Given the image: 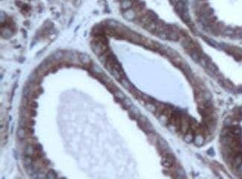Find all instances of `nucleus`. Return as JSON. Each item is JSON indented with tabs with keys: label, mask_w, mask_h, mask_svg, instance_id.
<instances>
[{
	"label": "nucleus",
	"mask_w": 242,
	"mask_h": 179,
	"mask_svg": "<svg viewBox=\"0 0 242 179\" xmlns=\"http://www.w3.org/2000/svg\"><path fill=\"white\" fill-rule=\"evenodd\" d=\"M123 16L127 20L133 21L136 19V12L135 11V10L133 9V8H130V9L125 11V12H124L123 13Z\"/></svg>",
	"instance_id": "nucleus-1"
},
{
	"label": "nucleus",
	"mask_w": 242,
	"mask_h": 179,
	"mask_svg": "<svg viewBox=\"0 0 242 179\" xmlns=\"http://www.w3.org/2000/svg\"><path fill=\"white\" fill-rule=\"evenodd\" d=\"M186 51L193 60L196 62H199L200 59H201V55L202 53H200V52L195 51L194 49H189V50H186Z\"/></svg>",
	"instance_id": "nucleus-2"
},
{
	"label": "nucleus",
	"mask_w": 242,
	"mask_h": 179,
	"mask_svg": "<svg viewBox=\"0 0 242 179\" xmlns=\"http://www.w3.org/2000/svg\"><path fill=\"white\" fill-rule=\"evenodd\" d=\"M157 143H158V145H159V149H160L161 150L165 152H169V151H168V149H169V147H168L167 142L165 141L163 138H158Z\"/></svg>",
	"instance_id": "nucleus-3"
},
{
	"label": "nucleus",
	"mask_w": 242,
	"mask_h": 179,
	"mask_svg": "<svg viewBox=\"0 0 242 179\" xmlns=\"http://www.w3.org/2000/svg\"><path fill=\"white\" fill-rule=\"evenodd\" d=\"M167 33H168V40L176 42L180 39V34L179 32L174 31V30H169Z\"/></svg>",
	"instance_id": "nucleus-4"
},
{
	"label": "nucleus",
	"mask_w": 242,
	"mask_h": 179,
	"mask_svg": "<svg viewBox=\"0 0 242 179\" xmlns=\"http://www.w3.org/2000/svg\"><path fill=\"white\" fill-rule=\"evenodd\" d=\"M133 4H134V2L132 0H122V2L121 3V7L122 9L126 11V10H128L132 8L133 6Z\"/></svg>",
	"instance_id": "nucleus-5"
},
{
	"label": "nucleus",
	"mask_w": 242,
	"mask_h": 179,
	"mask_svg": "<svg viewBox=\"0 0 242 179\" xmlns=\"http://www.w3.org/2000/svg\"><path fill=\"white\" fill-rule=\"evenodd\" d=\"M194 141H195V144H196L197 147H201V146H202L203 144V143H204L205 139L204 137H203L202 135L197 134V135H196V137L195 138V139H194Z\"/></svg>",
	"instance_id": "nucleus-6"
},
{
	"label": "nucleus",
	"mask_w": 242,
	"mask_h": 179,
	"mask_svg": "<svg viewBox=\"0 0 242 179\" xmlns=\"http://www.w3.org/2000/svg\"><path fill=\"white\" fill-rule=\"evenodd\" d=\"M110 73L112 74V75L113 76V78H115L116 80H121V79L122 78V76H123V74L121 73V72H119L118 70H116L115 68H113L110 71Z\"/></svg>",
	"instance_id": "nucleus-7"
},
{
	"label": "nucleus",
	"mask_w": 242,
	"mask_h": 179,
	"mask_svg": "<svg viewBox=\"0 0 242 179\" xmlns=\"http://www.w3.org/2000/svg\"><path fill=\"white\" fill-rule=\"evenodd\" d=\"M26 133H27L26 129L23 128V127H21V128L17 129V137H18L19 139H23V138H25V135H26Z\"/></svg>",
	"instance_id": "nucleus-8"
},
{
	"label": "nucleus",
	"mask_w": 242,
	"mask_h": 179,
	"mask_svg": "<svg viewBox=\"0 0 242 179\" xmlns=\"http://www.w3.org/2000/svg\"><path fill=\"white\" fill-rule=\"evenodd\" d=\"M35 147L34 146L31 145L29 144L28 147H26V149H25V154L29 156H31V155H34V152H35Z\"/></svg>",
	"instance_id": "nucleus-9"
},
{
	"label": "nucleus",
	"mask_w": 242,
	"mask_h": 179,
	"mask_svg": "<svg viewBox=\"0 0 242 179\" xmlns=\"http://www.w3.org/2000/svg\"><path fill=\"white\" fill-rule=\"evenodd\" d=\"M120 82H121V84H122V86H123L125 87L126 89H128V90L130 91L131 89H132L133 86L131 85V83H129V81L127 80V79H126V78H122L121 79V80H120Z\"/></svg>",
	"instance_id": "nucleus-10"
},
{
	"label": "nucleus",
	"mask_w": 242,
	"mask_h": 179,
	"mask_svg": "<svg viewBox=\"0 0 242 179\" xmlns=\"http://www.w3.org/2000/svg\"><path fill=\"white\" fill-rule=\"evenodd\" d=\"M146 109L148 110H149L151 112H156L157 111V106L155 104L151 103V102H148L145 105Z\"/></svg>",
	"instance_id": "nucleus-11"
},
{
	"label": "nucleus",
	"mask_w": 242,
	"mask_h": 179,
	"mask_svg": "<svg viewBox=\"0 0 242 179\" xmlns=\"http://www.w3.org/2000/svg\"><path fill=\"white\" fill-rule=\"evenodd\" d=\"M222 34H223V35H225V36H233V35L235 34V31L233 30V29H231V28H225V29L223 30Z\"/></svg>",
	"instance_id": "nucleus-12"
},
{
	"label": "nucleus",
	"mask_w": 242,
	"mask_h": 179,
	"mask_svg": "<svg viewBox=\"0 0 242 179\" xmlns=\"http://www.w3.org/2000/svg\"><path fill=\"white\" fill-rule=\"evenodd\" d=\"M194 139H195V138L191 133H186L184 135V141L188 143H191L194 141Z\"/></svg>",
	"instance_id": "nucleus-13"
},
{
	"label": "nucleus",
	"mask_w": 242,
	"mask_h": 179,
	"mask_svg": "<svg viewBox=\"0 0 242 179\" xmlns=\"http://www.w3.org/2000/svg\"><path fill=\"white\" fill-rule=\"evenodd\" d=\"M113 94L116 97L119 98V100H124L125 99V97H126L125 94H123V92H121V91L119 90V89L113 92Z\"/></svg>",
	"instance_id": "nucleus-14"
},
{
	"label": "nucleus",
	"mask_w": 242,
	"mask_h": 179,
	"mask_svg": "<svg viewBox=\"0 0 242 179\" xmlns=\"http://www.w3.org/2000/svg\"><path fill=\"white\" fill-rule=\"evenodd\" d=\"M129 110L131 111V113L133 114V115H134L135 116H136V117H138V116H140V111L139 110L137 109V108L136 107V106H134L133 105L132 106H131L130 109H129Z\"/></svg>",
	"instance_id": "nucleus-15"
},
{
	"label": "nucleus",
	"mask_w": 242,
	"mask_h": 179,
	"mask_svg": "<svg viewBox=\"0 0 242 179\" xmlns=\"http://www.w3.org/2000/svg\"><path fill=\"white\" fill-rule=\"evenodd\" d=\"M123 103L125 107H127V109H130V108L133 106V103H132V102H131V100L127 97H125V100H123Z\"/></svg>",
	"instance_id": "nucleus-16"
},
{
	"label": "nucleus",
	"mask_w": 242,
	"mask_h": 179,
	"mask_svg": "<svg viewBox=\"0 0 242 179\" xmlns=\"http://www.w3.org/2000/svg\"><path fill=\"white\" fill-rule=\"evenodd\" d=\"M81 62H83V64H87L89 63L90 60H89V57L86 54H82L81 56Z\"/></svg>",
	"instance_id": "nucleus-17"
},
{
	"label": "nucleus",
	"mask_w": 242,
	"mask_h": 179,
	"mask_svg": "<svg viewBox=\"0 0 242 179\" xmlns=\"http://www.w3.org/2000/svg\"><path fill=\"white\" fill-rule=\"evenodd\" d=\"M158 36L162 40H168V33L166 31H163L158 34Z\"/></svg>",
	"instance_id": "nucleus-18"
},
{
	"label": "nucleus",
	"mask_w": 242,
	"mask_h": 179,
	"mask_svg": "<svg viewBox=\"0 0 242 179\" xmlns=\"http://www.w3.org/2000/svg\"><path fill=\"white\" fill-rule=\"evenodd\" d=\"M46 178L48 179H55L56 178V175L52 171H49L46 175Z\"/></svg>",
	"instance_id": "nucleus-19"
},
{
	"label": "nucleus",
	"mask_w": 242,
	"mask_h": 179,
	"mask_svg": "<svg viewBox=\"0 0 242 179\" xmlns=\"http://www.w3.org/2000/svg\"><path fill=\"white\" fill-rule=\"evenodd\" d=\"M180 1H182V0H171V3L175 6L177 4L178 2H180Z\"/></svg>",
	"instance_id": "nucleus-20"
},
{
	"label": "nucleus",
	"mask_w": 242,
	"mask_h": 179,
	"mask_svg": "<svg viewBox=\"0 0 242 179\" xmlns=\"http://www.w3.org/2000/svg\"><path fill=\"white\" fill-rule=\"evenodd\" d=\"M182 1H183L185 4H187L188 2H189V0H182Z\"/></svg>",
	"instance_id": "nucleus-21"
}]
</instances>
